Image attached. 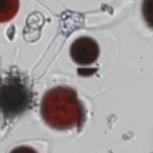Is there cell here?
I'll use <instances>...</instances> for the list:
<instances>
[{
	"label": "cell",
	"instance_id": "1",
	"mask_svg": "<svg viewBox=\"0 0 153 153\" xmlns=\"http://www.w3.org/2000/svg\"><path fill=\"white\" fill-rule=\"evenodd\" d=\"M43 121L56 130H69L80 126L84 111L77 94L71 87H54L41 102Z\"/></svg>",
	"mask_w": 153,
	"mask_h": 153
},
{
	"label": "cell",
	"instance_id": "2",
	"mask_svg": "<svg viewBox=\"0 0 153 153\" xmlns=\"http://www.w3.org/2000/svg\"><path fill=\"white\" fill-rule=\"evenodd\" d=\"M31 103V91L23 77L10 75L0 83V113L14 118L26 111Z\"/></svg>",
	"mask_w": 153,
	"mask_h": 153
},
{
	"label": "cell",
	"instance_id": "3",
	"mask_svg": "<svg viewBox=\"0 0 153 153\" xmlns=\"http://www.w3.org/2000/svg\"><path fill=\"white\" fill-rule=\"evenodd\" d=\"M69 54L77 65H92L99 58L98 42L91 37H79L71 45Z\"/></svg>",
	"mask_w": 153,
	"mask_h": 153
},
{
	"label": "cell",
	"instance_id": "4",
	"mask_svg": "<svg viewBox=\"0 0 153 153\" xmlns=\"http://www.w3.org/2000/svg\"><path fill=\"white\" fill-rule=\"evenodd\" d=\"M19 10V0H0V23L11 20Z\"/></svg>",
	"mask_w": 153,
	"mask_h": 153
},
{
	"label": "cell",
	"instance_id": "5",
	"mask_svg": "<svg viewBox=\"0 0 153 153\" xmlns=\"http://www.w3.org/2000/svg\"><path fill=\"white\" fill-rule=\"evenodd\" d=\"M142 16L148 26L153 29V0H142Z\"/></svg>",
	"mask_w": 153,
	"mask_h": 153
},
{
	"label": "cell",
	"instance_id": "6",
	"mask_svg": "<svg viewBox=\"0 0 153 153\" xmlns=\"http://www.w3.org/2000/svg\"><path fill=\"white\" fill-rule=\"evenodd\" d=\"M10 153H37V150L34 148L29 146V145H20V146L14 148Z\"/></svg>",
	"mask_w": 153,
	"mask_h": 153
}]
</instances>
